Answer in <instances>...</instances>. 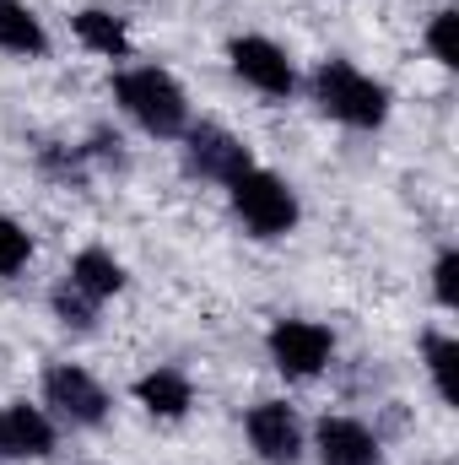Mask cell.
Listing matches in <instances>:
<instances>
[{"label":"cell","instance_id":"cell-12","mask_svg":"<svg viewBox=\"0 0 459 465\" xmlns=\"http://www.w3.org/2000/svg\"><path fill=\"white\" fill-rule=\"evenodd\" d=\"M65 282L76 287V292H87L93 303H109L124 292V282H130V271H124V260H119L114 249H103V243H87V249H76L71 254V265H65Z\"/></svg>","mask_w":459,"mask_h":465},{"label":"cell","instance_id":"cell-6","mask_svg":"<svg viewBox=\"0 0 459 465\" xmlns=\"http://www.w3.org/2000/svg\"><path fill=\"white\" fill-rule=\"evenodd\" d=\"M228 65L243 87H254V93L270 98V104H287V98L303 87L292 54H287L276 38H265V33H238V38H228Z\"/></svg>","mask_w":459,"mask_h":465},{"label":"cell","instance_id":"cell-10","mask_svg":"<svg viewBox=\"0 0 459 465\" xmlns=\"http://www.w3.org/2000/svg\"><path fill=\"white\" fill-rule=\"evenodd\" d=\"M60 450V422L38 401H5L0 406V460H49Z\"/></svg>","mask_w":459,"mask_h":465},{"label":"cell","instance_id":"cell-18","mask_svg":"<svg viewBox=\"0 0 459 465\" xmlns=\"http://www.w3.org/2000/svg\"><path fill=\"white\" fill-rule=\"evenodd\" d=\"M454 27H459V11H454V5H444V11H433V16H427V33H422V38H427V54H433L444 71H454V65H459Z\"/></svg>","mask_w":459,"mask_h":465},{"label":"cell","instance_id":"cell-9","mask_svg":"<svg viewBox=\"0 0 459 465\" xmlns=\"http://www.w3.org/2000/svg\"><path fill=\"white\" fill-rule=\"evenodd\" d=\"M308 450L319 465H384V439L346 411H325L308 433Z\"/></svg>","mask_w":459,"mask_h":465},{"label":"cell","instance_id":"cell-20","mask_svg":"<svg viewBox=\"0 0 459 465\" xmlns=\"http://www.w3.org/2000/svg\"><path fill=\"white\" fill-rule=\"evenodd\" d=\"M82 157H87V168H130V157H124V141H119L114 130H93L87 141H82Z\"/></svg>","mask_w":459,"mask_h":465},{"label":"cell","instance_id":"cell-19","mask_svg":"<svg viewBox=\"0 0 459 465\" xmlns=\"http://www.w3.org/2000/svg\"><path fill=\"white\" fill-rule=\"evenodd\" d=\"M433 298H438L444 314H454L459 309V249L454 243H444L438 260H433Z\"/></svg>","mask_w":459,"mask_h":465},{"label":"cell","instance_id":"cell-5","mask_svg":"<svg viewBox=\"0 0 459 465\" xmlns=\"http://www.w3.org/2000/svg\"><path fill=\"white\" fill-rule=\"evenodd\" d=\"M265 357L287 384H314L336 362V331L325 320H276L265 331Z\"/></svg>","mask_w":459,"mask_h":465},{"label":"cell","instance_id":"cell-3","mask_svg":"<svg viewBox=\"0 0 459 465\" xmlns=\"http://www.w3.org/2000/svg\"><path fill=\"white\" fill-rule=\"evenodd\" d=\"M228 190V206L232 217L243 223L249 238H259V243H276V238H287V232L303 223V201H298V190L276 173V168H243Z\"/></svg>","mask_w":459,"mask_h":465},{"label":"cell","instance_id":"cell-11","mask_svg":"<svg viewBox=\"0 0 459 465\" xmlns=\"http://www.w3.org/2000/svg\"><path fill=\"white\" fill-rule=\"evenodd\" d=\"M135 406L157 422H184L195 411V379L179 362H162V368L135 379Z\"/></svg>","mask_w":459,"mask_h":465},{"label":"cell","instance_id":"cell-8","mask_svg":"<svg viewBox=\"0 0 459 465\" xmlns=\"http://www.w3.org/2000/svg\"><path fill=\"white\" fill-rule=\"evenodd\" d=\"M243 439L259 465H303L308 455V428L287 401H254L243 411Z\"/></svg>","mask_w":459,"mask_h":465},{"label":"cell","instance_id":"cell-2","mask_svg":"<svg viewBox=\"0 0 459 465\" xmlns=\"http://www.w3.org/2000/svg\"><path fill=\"white\" fill-rule=\"evenodd\" d=\"M308 104L325 119L346 124V130H384L389 109H395L389 87L378 76H367L362 65L341 60V54H330L308 71Z\"/></svg>","mask_w":459,"mask_h":465},{"label":"cell","instance_id":"cell-7","mask_svg":"<svg viewBox=\"0 0 459 465\" xmlns=\"http://www.w3.org/2000/svg\"><path fill=\"white\" fill-rule=\"evenodd\" d=\"M179 146H184V173L206 179V184H232L243 168H254L249 141H238L228 124H217V119H190Z\"/></svg>","mask_w":459,"mask_h":465},{"label":"cell","instance_id":"cell-14","mask_svg":"<svg viewBox=\"0 0 459 465\" xmlns=\"http://www.w3.org/2000/svg\"><path fill=\"white\" fill-rule=\"evenodd\" d=\"M71 33L98 60H130V22L119 11H109V5H82L71 16Z\"/></svg>","mask_w":459,"mask_h":465},{"label":"cell","instance_id":"cell-17","mask_svg":"<svg viewBox=\"0 0 459 465\" xmlns=\"http://www.w3.org/2000/svg\"><path fill=\"white\" fill-rule=\"evenodd\" d=\"M33 260V232L22 228L11 212H0V276H22Z\"/></svg>","mask_w":459,"mask_h":465},{"label":"cell","instance_id":"cell-1","mask_svg":"<svg viewBox=\"0 0 459 465\" xmlns=\"http://www.w3.org/2000/svg\"><path fill=\"white\" fill-rule=\"evenodd\" d=\"M109 93H114L119 114L151 141H179L190 130V119H195L184 82L168 65H119Z\"/></svg>","mask_w":459,"mask_h":465},{"label":"cell","instance_id":"cell-15","mask_svg":"<svg viewBox=\"0 0 459 465\" xmlns=\"http://www.w3.org/2000/svg\"><path fill=\"white\" fill-rule=\"evenodd\" d=\"M422 362H427V379H433V395L444 406H459V341L449 331H427L422 336Z\"/></svg>","mask_w":459,"mask_h":465},{"label":"cell","instance_id":"cell-13","mask_svg":"<svg viewBox=\"0 0 459 465\" xmlns=\"http://www.w3.org/2000/svg\"><path fill=\"white\" fill-rule=\"evenodd\" d=\"M54 38L44 27V16L27 0H0V54L11 60H49Z\"/></svg>","mask_w":459,"mask_h":465},{"label":"cell","instance_id":"cell-4","mask_svg":"<svg viewBox=\"0 0 459 465\" xmlns=\"http://www.w3.org/2000/svg\"><path fill=\"white\" fill-rule=\"evenodd\" d=\"M38 406L60 422V428H76V433H93L109 422L114 411V395L103 390V379L82 362H49L44 379H38Z\"/></svg>","mask_w":459,"mask_h":465},{"label":"cell","instance_id":"cell-16","mask_svg":"<svg viewBox=\"0 0 459 465\" xmlns=\"http://www.w3.org/2000/svg\"><path fill=\"white\" fill-rule=\"evenodd\" d=\"M49 314L65 325V331H76V336H93L98 331V314H103V303H93L87 292H76L65 276L54 282V292H49Z\"/></svg>","mask_w":459,"mask_h":465}]
</instances>
